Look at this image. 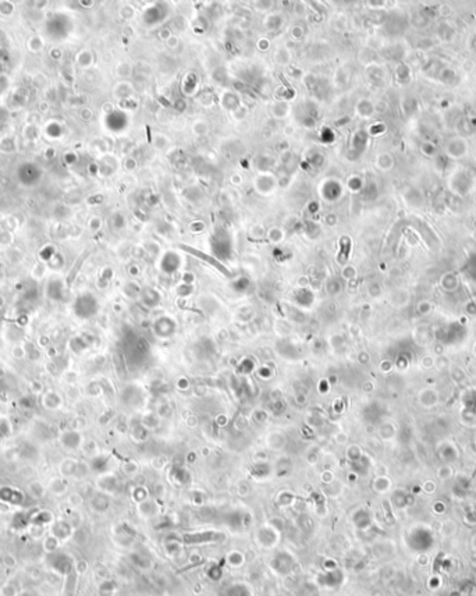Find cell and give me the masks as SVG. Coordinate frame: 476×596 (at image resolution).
Instances as JSON below:
<instances>
[{
	"mask_svg": "<svg viewBox=\"0 0 476 596\" xmlns=\"http://www.w3.org/2000/svg\"><path fill=\"white\" fill-rule=\"evenodd\" d=\"M48 566L50 567V570L53 573H56L58 576L67 577L71 573L76 571V561L71 556H68L63 552H56L53 555H48Z\"/></svg>",
	"mask_w": 476,
	"mask_h": 596,
	"instance_id": "1",
	"label": "cell"
},
{
	"mask_svg": "<svg viewBox=\"0 0 476 596\" xmlns=\"http://www.w3.org/2000/svg\"><path fill=\"white\" fill-rule=\"evenodd\" d=\"M269 566H270V570H272L273 573L277 574L279 577L288 576L292 570H294L295 558H294L288 552H280V553L274 555V556L270 558Z\"/></svg>",
	"mask_w": 476,
	"mask_h": 596,
	"instance_id": "2",
	"label": "cell"
},
{
	"mask_svg": "<svg viewBox=\"0 0 476 596\" xmlns=\"http://www.w3.org/2000/svg\"><path fill=\"white\" fill-rule=\"evenodd\" d=\"M280 535H282L280 528L276 527L274 524L270 522V524H266V525H263V527L258 529V532H256V540H258V543H259L261 546L266 547V549H270V547H274L279 543Z\"/></svg>",
	"mask_w": 476,
	"mask_h": 596,
	"instance_id": "3",
	"label": "cell"
},
{
	"mask_svg": "<svg viewBox=\"0 0 476 596\" xmlns=\"http://www.w3.org/2000/svg\"><path fill=\"white\" fill-rule=\"evenodd\" d=\"M222 539L223 534L220 532H214V531H201V532H194V534H184L181 537V543H190V545H199V543H210L214 542L217 539Z\"/></svg>",
	"mask_w": 476,
	"mask_h": 596,
	"instance_id": "4",
	"label": "cell"
},
{
	"mask_svg": "<svg viewBox=\"0 0 476 596\" xmlns=\"http://www.w3.org/2000/svg\"><path fill=\"white\" fill-rule=\"evenodd\" d=\"M50 532H52L53 537L57 538L58 540H60V543H61V542H64V540H67V539L71 538V535H73V527H71V524L67 522L66 519H55V521L52 522Z\"/></svg>",
	"mask_w": 476,
	"mask_h": 596,
	"instance_id": "5",
	"label": "cell"
},
{
	"mask_svg": "<svg viewBox=\"0 0 476 596\" xmlns=\"http://www.w3.org/2000/svg\"><path fill=\"white\" fill-rule=\"evenodd\" d=\"M96 486L103 495L105 493H114V490L117 489V478L110 472L102 474L97 478Z\"/></svg>",
	"mask_w": 476,
	"mask_h": 596,
	"instance_id": "6",
	"label": "cell"
},
{
	"mask_svg": "<svg viewBox=\"0 0 476 596\" xmlns=\"http://www.w3.org/2000/svg\"><path fill=\"white\" fill-rule=\"evenodd\" d=\"M175 332V323L169 318H162L155 323V333L160 339L171 337Z\"/></svg>",
	"mask_w": 476,
	"mask_h": 596,
	"instance_id": "7",
	"label": "cell"
},
{
	"mask_svg": "<svg viewBox=\"0 0 476 596\" xmlns=\"http://www.w3.org/2000/svg\"><path fill=\"white\" fill-rule=\"evenodd\" d=\"M226 596H253L252 588L245 582H234L227 588Z\"/></svg>",
	"mask_w": 476,
	"mask_h": 596,
	"instance_id": "8",
	"label": "cell"
},
{
	"mask_svg": "<svg viewBox=\"0 0 476 596\" xmlns=\"http://www.w3.org/2000/svg\"><path fill=\"white\" fill-rule=\"evenodd\" d=\"M78 468H79V462L73 459H66L61 461L60 464V474L63 477H76L78 474Z\"/></svg>",
	"mask_w": 476,
	"mask_h": 596,
	"instance_id": "9",
	"label": "cell"
},
{
	"mask_svg": "<svg viewBox=\"0 0 476 596\" xmlns=\"http://www.w3.org/2000/svg\"><path fill=\"white\" fill-rule=\"evenodd\" d=\"M81 442H82V439H81L79 433H77V432H67V433H64L61 436V444L66 449H78L81 446Z\"/></svg>",
	"mask_w": 476,
	"mask_h": 596,
	"instance_id": "10",
	"label": "cell"
},
{
	"mask_svg": "<svg viewBox=\"0 0 476 596\" xmlns=\"http://www.w3.org/2000/svg\"><path fill=\"white\" fill-rule=\"evenodd\" d=\"M21 591L22 588L19 582L16 579H11L0 586V596H19Z\"/></svg>",
	"mask_w": 476,
	"mask_h": 596,
	"instance_id": "11",
	"label": "cell"
},
{
	"mask_svg": "<svg viewBox=\"0 0 476 596\" xmlns=\"http://www.w3.org/2000/svg\"><path fill=\"white\" fill-rule=\"evenodd\" d=\"M58 546H60V540H58L57 538L53 537L52 534L42 539V549H43V552L46 553V556L56 553Z\"/></svg>",
	"mask_w": 476,
	"mask_h": 596,
	"instance_id": "12",
	"label": "cell"
},
{
	"mask_svg": "<svg viewBox=\"0 0 476 596\" xmlns=\"http://www.w3.org/2000/svg\"><path fill=\"white\" fill-rule=\"evenodd\" d=\"M270 472H272V467H270L267 462H265V461H261V462L255 464L252 471H251L252 477L256 479L267 478V477L270 475Z\"/></svg>",
	"mask_w": 476,
	"mask_h": 596,
	"instance_id": "13",
	"label": "cell"
},
{
	"mask_svg": "<svg viewBox=\"0 0 476 596\" xmlns=\"http://www.w3.org/2000/svg\"><path fill=\"white\" fill-rule=\"evenodd\" d=\"M109 456H96L91 460V468L92 471H96L100 475L107 472V464H109Z\"/></svg>",
	"mask_w": 476,
	"mask_h": 596,
	"instance_id": "14",
	"label": "cell"
},
{
	"mask_svg": "<svg viewBox=\"0 0 476 596\" xmlns=\"http://www.w3.org/2000/svg\"><path fill=\"white\" fill-rule=\"evenodd\" d=\"M184 250H187V251H190V252H191V254H192V255H196V256H199L201 259H205L206 262H209V264H210V265H213V266H216V268H217V269H219V270H220L222 273L226 274V276H228V274H230V272H228V270H227V269L224 268L223 265L219 264V262H217L216 259H213V258H210V256H208V255L202 254V252H201V251H198V250H191V248H187V247H184Z\"/></svg>",
	"mask_w": 476,
	"mask_h": 596,
	"instance_id": "15",
	"label": "cell"
},
{
	"mask_svg": "<svg viewBox=\"0 0 476 596\" xmlns=\"http://www.w3.org/2000/svg\"><path fill=\"white\" fill-rule=\"evenodd\" d=\"M138 511H139V514H141L142 517H152V516H155L156 514L157 507H156V504L152 500H148V499H146L145 501L138 503Z\"/></svg>",
	"mask_w": 476,
	"mask_h": 596,
	"instance_id": "16",
	"label": "cell"
},
{
	"mask_svg": "<svg viewBox=\"0 0 476 596\" xmlns=\"http://www.w3.org/2000/svg\"><path fill=\"white\" fill-rule=\"evenodd\" d=\"M170 478H173V481L178 485H184L190 481V474L181 467H173V469L170 471Z\"/></svg>",
	"mask_w": 476,
	"mask_h": 596,
	"instance_id": "17",
	"label": "cell"
},
{
	"mask_svg": "<svg viewBox=\"0 0 476 596\" xmlns=\"http://www.w3.org/2000/svg\"><path fill=\"white\" fill-rule=\"evenodd\" d=\"M226 561L227 564L231 567H241L245 563V556L240 550H231L227 556H226Z\"/></svg>",
	"mask_w": 476,
	"mask_h": 596,
	"instance_id": "18",
	"label": "cell"
},
{
	"mask_svg": "<svg viewBox=\"0 0 476 596\" xmlns=\"http://www.w3.org/2000/svg\"><path fill=\"white\" fill-rule=\"evenodd\" d=\"M277 350H279V352L282 354L284 358L292 360V358H295V357H297V348H295V346L291 344V343L283 342L282 344L277 347Z\"/></svg>",
	"mask_w": 476,
	"mask_h": 596,
	"instance_id": "19",
	"label": "cell"
},
{
	"mask_svg": "<svg viewBox=\"0 0 476 596\" xmlns=\"http://www.w3.org/2000/svg\"><path fill=\"white\" fill-rule=\"evenodd\" d=\"M107 507H109V500H107V498L103 493H102V495H97L96 498L92 499V508H94L95 511H97V513L106 511Z\"/></svg>",
	"mask_w": 476,
	"mask_h": 596,
	"instance_id": "20",
	"label": "cell"
},
{
	"mask_svg": "<svg viewBox=\"0 0 476 596\" xmlns=\"http://www.w3.org/2000/svg\"><path fill=\"white\" fill-rule=\"evenodd\" d=\"M159 415L157 414H153V412H148L145 417L142 418V425L145 426L146 429H155V428H157L159 426Z\"/></svg>",
	"mask_w": 476,
	"mask_h": 596,
	"instance_id": "21",
	"label": "cell"
},
{
	"mask_svg": "<svg viewBox=\"0 0 476 596\" xmlns=\"http://www.w3.org/2000/svg\"><path fill=\"white\" fill-rule=\"evenodd\" d=\"M148 432H149V430L146 429L145 426L142 425V422H139V423H136L135 426L133 428L131 435H133V438H134L136 442H145V440L148 439Z\"/></svg>",
	"mask_w": 476,
	"mask_h": 596,
	"instance_id": "22",
	"label": "cell"
},
{
	"mask_svg": "<svg viewBox=\"0 0 476 596\" xmlns=\"http://www.w3.org/2000/svg\"><path fill=\"white\" fill-rule=\"evenodd\" d=\"M267 444H269L272 449H280V447H283V444H284V435L279 433V432H273V433L269 435V438H267Z\"/></svg>",
	"mask_w": 476,
	"mask_h": 596,
	"instance_id": "23",
	"label": "cell"
},
{
	"mask_svg": "<svg viewBox=\"0 0 476 596\" xmlns=\"http://www.w3.org/2000/svg\"><path fill=\"white\" fill-rule=\"evenodd\" d=\"M253 368H255V362H253V360H251V358H244L243 361L238 364V366H237V369H238V372H240L241 375L251 373Z\"/></svg>",
	"mask_w": 476,
	"mask_h": 596,
	"instance_id": "24",
	"label": "cell"
},
{
	"mask_svg": "<svg viewBox=\"0 0 476 596\" xmlns=\"http://www.w3.org/2000/svg\"><path fill=\"white\" fill-rule=\"evenodd\" d=\"M50 490H52L55 495L61 496V495L67 490V483H64L61 479H53L52 483H50Z\"/></svg>",
	"mask_w": 476,
	"mask_h": 596,
	"instance_id": "25",
	"label": "cell"
},
{
	"mask_svg": "<svg viewBox=\"0 0 476 596\" xmlns=\"http://www.w3.org/2000/svg\"><path fill=\"white\" fill-rule=\"evenodd\" d=\"M29 492L35 499H40L45 495V488H43V485L40 482L35 481V482L29 483Z\"/></svg>",
	"mask_w": 476,
	"mask_h": 596,
	"instance_id": "26",
	"label": "cell"
},
{
	"mask_svg": "<svg viewBox=\"0 0 476 596\" xmlns=\"http://www.w3.org/2000/svg\"><path fill=\"white\" fill-rule=\"evenodd\" d=\"M294 500H295V496H294L292 493H290V492H282V493L279 495V498H277L279 504H280V506H284V507L292 504Z\"/></svg>",
	"mask_w": 476,
	"mask_h": 596,
	"instance_id": "27",
	"label": "cell"
},
{
	"mask_svg": "<svg viewBox=\"0 0 476 596\" xmlns=\"http://www.w3.org/2000/svg\"><path fill=\"white\" fill-rule=\"evenodd\" d=\"M222 576H223V570H222V567L220 566H210L209 568H208V577L210 578V579H213V581H219L220 578H222Z\"/></svg>",
	"mask_w": 476,
	"mask_h": 596,
	"instance_id": "28",
	"label": "cell"
},
{
	"mask_svg": "<svg viewBox=\"0 0 476 596\" xmlns=\"http://www.w3.org/2000/svg\"><path fill=\"white\" fill-rule=\"evenodd\" d=\"M32 529L29 531V535L34 538V539H37V540H39V539H43V535H45V527L43 525H38V524H32Z\"/></svg>",
	"mask_w": 476,
	"mask_h": 596,
	"instance_id": "29",
	"label": "cell"
},
{
	"mask_svg": "<svg viewBox=\"0 0 476 596\" xmlns=\"http://www.w3.org/2000/svg\"><path fill=\"white\" fill-rule=\"evenodd\" d=\"M123 471H124V474H127V475H135L136 472H138V464L134 462V461H128V462L124 464Z\"/></svg>",
	"mask_w": 476,
	"mask_h": 596,
	"instance_id": "30",
	"label": "cell"
},
{
	"mask_svg": "<svg viewBox=\"0 0 476 596\" xmlns=\"http://www.w3.org/2000/svg\"><path fill=\"white\" fill-rule=\"evenodd\" d=\"M171 412H173V410H171V407H170L169 404H162V405L159 407L157 415H159V418H167V417L171 415Z\"/></svg>",
	"mask_w": 476,
	"mask_h": 596,
	"instance_id": "31",
	"label": "cell"
},
{
	"mask_svg": "<svg viewBox=\"0 0 476 596\" xmlns=\"http://www.w3.org/2000/svg\"><path fill=\"white\" fill-rule=\"evenodd\" d=\"M68 503H70L71 506H74V507L81 506V504H82V498H81V495H79V493H71V495L68 496Z\"/></svg>",
	"mask_w": 476,
	"mask_h": 596,
	"instance_id": "32",
	"label": "cell"
},
{
	"mask_svg": "<svg viewBox=\"0 0 476 596\" xmlns=\"http://www.w3.org/2000/svg\"><path fill=\"white\" fill-rule=\"evenodd\" d=\"M19 596H42V594L39 592L37 588H24Z\"/></svg>",
	"mask_w": 476,
	"mask_h": 596,
	"instance_id": "33",
	"label": "cell"
},
{
	"mask_svg": "<svg viewBox=\"0 0 476 596\" xmlns=\"http://www.w3.org/2000/svg\"><path fill=\"white\" fill-rule=\"evenodd\" d=\"M3 564L7 567V568H14V567L17 566V560L14 558V556H11V555H6V556L3 557Z\"/></svg>",
	"mask_w": 476,
	"mask_h": 596,
	"instance_id": "34",
	"label": "cell"
},
{
	"mask_svg": "<svg viewBox=\"0 0 476 596\" xmlns=\"http://www.w3.org/2000/svg\"><path fill=\"white\" fill-rule=\"evenodd\" d=\"M272 410H273V412H274V415H279L280 412L284 411V401H282V400L274 401V403L272 404Z\"/></svg>",
	"mask_w": 476,
	"mask_h": 596,
	"instance_id": "35",
	"label": "cell"
},
{
	"mask_svg": "<svg viewBox=\"0 0 476 596\" xmlns=\"http://www.w3.org/2000/svg\"><path fill=\"white\" fill-rule=\"evenodd\" d=\"M258 375H259V378H262V379H269V378L272 376V369L267 368V366H262V368H259Z\"/></svg>",
	"mask_w": 476,
	"mask_h": 596,
	"instance_id": "36",
	"label": "cell"
},
{
	"mask_svg": "<svg viewBox=\"0 0 476 596\" xmlns=\"http://www.w3.org/2000/svg\"><path fill=\"white\" fill-rule=\"evenodd\" d=\"M253 418L258 421V422H259V421L263 422V421L267 420V414H266V412H265L263 410H256L255 412H253Z\"/></svg>",
	"mask_w": 476,
	"mask_h": 596,
	"instance_id": "37",
	"label": "cell"
},
{
	"mask_svg": "<svg viewBox=\"0 0 476 596\" xmlns=\"http://www.w3.org/2000/svg\"><path fill=\"white\" fill-rule=\"evenodd\" d=\"M322 479H323V482H326V483H331V481H333V472L324 471V472L322 474Z\"/></svg>",
	"mask_w": 476,
	"mask_h": 596,
	"instance_id": "38",
	"label": "cell"
},
{
	"mask_svg": "<svg viewBox=\"0 0 476 596\" xmlns=\"http://www.w3.org/2000/svg\"><path fill=\"white\" fill-rule=\"evenodd\" d=\"M306 460H308V462L309 464H315L316 461H318V453H313V454H308V457H306Z\"/></svg>",
	"mask_w": 476,
	"mask_h": 596,
	"instance_id": "39",
	"label": "cell"
}]
</instances>
